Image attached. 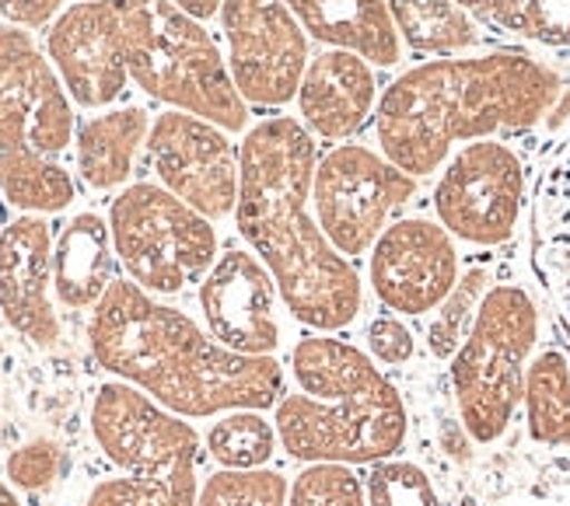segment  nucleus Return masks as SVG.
Listing matches in <instances>:
<instances>
[{
    "mask_svg": "<svg viewBox=\"0 0 570 506\" xmlns=\"http://www.w3.org/2000/svg\"><path fill=\"white\" fill-rule=\"evenodd\" d=\"M522 405L535 444L570 447V357L560 346H547L532 357Z\"/></svg>",
    "mask_w": 570,
    "mask_h": 506,
    "instance_id": "23",
    "label": "nucleus"
},
{
    "mask_svg": "<svg viewBox=\"0 0 570 506\" xmlns=\"http://www.w3.org/2000/svg\"><path fill=\"white\" fill-rule=\"evenodd\" d=\"M291 483L277 468H217L210 472L196 506H287Z\"/></svg>",
    "mask_w": 570,
    "mask_h": 506,
    "instance_id": "27",
    "label": "nucleus"
},
{
    "mask_svg": "<svg viewBox=\"0 0 570 506\" xmlns=\"http://www.w3.org/2000/svg\"><path fill=\"white\" fill-rule=\"evenodd\" d=\"M539 346V308L522 284H493L465 343L449 360L459 423L469 440L498 444L525 398Z\"/></svg>",
    "mask_w": 570,
    "mask_h": 506,
    "instance_id": "7",
    "label": "nucleus"
},
{
    "mask_svg": "<svg viewBox=\"0 0 570 506\" xmlns=\"http://www.w3.org/2000/svg\"><path fill=\"white\" fill-rule=\"evenodd\" d=\"M459 8H465L473 18L493 24V29H508V18L514 11V0H455Z\"/></svg>",
    "mask_w": 570,
    "mask_h": 506,
    "instance_id": "35",
    "label": "nucleus"
},
{
    "mask_svg": "<svg viewBox=\"0 0 570 506\" xmlns=\"http://www.w3.org/2000/svg\"><path fill=\"white\" fill-rule=\"evenodd\" d=\"M529 259L557 321L570 336V137L542 165L529 207Z\"/></svg>",
    "mask_w": 570,
    "mask_h": 506,
    "instance_id": "19",
    "label": "nucleus"
},
{
    "mask_svg": "<svg viewBox=\"0 0 570 506\" xmlns=\"http://www.w3.org/2000/svg\"><path fill=\"white\" fill-rule=\"evenodd\" d=\"M287 506H367V486L354 465L315 462L297 472Z\"/></svg>",
    "mask_w": 570,
    "mask_h": 506,
    "instance_id": "28",
    "label": "nucleus"
},
{
    "mask_svg": "<svg viewBox=\"0 0 570 506\" xmlns=\"http://www.w3.org/2000/svg\"><path fill=\"white\" fill-rule=\"evenodd\" d=\"M88 349L102 370L183 419L266 413L287 395V370L277 357H245L220 346L200 321L134 280H116L91 308Z\"/></svg>",
    "mask_w": 570,
    "mask_h": 506,
    "instance_id": "2",
    "label": "nucleus"
},
{
    "mask_svg": "<svg viewBox=\"0 0 570 506\" xmlns=\"http://www.w3.org/2000/svg\"><path fill=\"white\" fill-rule=\"evenodd\" d=\"M53 235L42 214H21L0 231V315L14 333L39 349L60 343L53 308Z\"/></svg>",
    "mask_w": 570,
    "mask_h": 506,
    "instance_id": "17",
    "label": "nucleus"
},
{
    "mask_svg": "<svg viewBox=\"0 0 570 506\" xmlns=\"http://www.w3.org/2000/svg\"><path fill=\"white\" fill-rule=\"evenodd\" d=\"M204 328L245 357H277L284 343L281 325V290L256 251L228 248L220 251L210 272L196 290Z\"/></svg>",
    "mask_w": 570,
    "mask_h": 506,
    "instance_id": "15",
    "label": "nucleus"
},
{
    "mask_svg": "<svg viewBox=\"0 0 570 506\" xmlns=\"http://www.w3.org/2000/svg\"><path fill=\"white\" fill-rule=\"evenodd\" d=\"M455 238L438 220L403 217L389 224L367 251V284L392 315L424 318L459 284Z\"/></svg>",
    "mask_w": 570,
    "mask_h": 506,
    "instance_id": "13",
    "label": "nucleus"
},
{
    "mask_svg": "<svg viewBox=\"0 0 570 506\" xmlns=\"http://www.w3.org/2000/svg\"><path fill=\"white\" fill-rule=\"evenodd\" d=\"M78 137L57 67L18 24H0V192L24 214H60L78 199L60 161Z\"/></svg>",
    "mask_w": 570,
    "mask_h": 506,
    "instance_id": "5",
    "label": "nucleus"
},
{
    "mask_svg": "<svg viewBox=\"0 0 570 506\" xmlns=\"http://www.w3.org/2000/svg\"><path fill=\"white\" fill-rule=\"evenodd\" d=\"M147 155L168 192H176L207 220H225L238 207V147L228 130L189 116L161 112L151 122Z\"/></svg>",
    "mask_w": 570,
    "mask_h": 506,
    "instance_id": "14",
    "label": "nucleus"
},
{
    "mask_svg": "<svg viewBox=\"0 0 570 506\" xmlns=\"http://www.w3.org/2000/svg\"><path fill=\"white\" fill-rule=\"evenodd\" d=\"M0 506H21V496L14 493L11 483H4V478H0Z\"/></svg>",
    "mask_w": 570,
    "mask_h": 506,
    "instance_id": "38",
    "label": "nucleus"
},
{
    "mask_svg": "<svg viewBox=\"0 0 570 506\" xmlns=\"http://www.w3.org/2000/svg\"><path fill=\"white\" fill-rule=\"evenodd\" d=\"M220 29L228 42V70L245 106L281 109L297 98L308 39L287 0H225Z\"/></svg>",
    "mask_w": 570,
    "mask_h": 506,
    "instance_id": "12",
    "label": "nucleus"
},
{
    "mask_svg": "<svg viewBox=\"0 0 570 506\" xmlns=\"http://www.w3.org/2000/svg\"><path fill=\"white\" fill-rule=\"evenodd\" d=\"M367 506H444L431 475L416 462L385 458L367 465Z\"/></svg>",
    "mask_w": 570,
    "mask_h": 506,
    "instance_id": "29",
    "label": "nucleus"
},
{
    "mask_svg": "<svg viewBox=\"0 0 570 506\" xmlns=\"http://www.w3.org/2000/svg\"><path fill=\"white\" fill-rule=\"evenodd\" d=\"M490 269L487 266H473L459 276L455 290L438 304V311H431V325H428V349L434 360H452L459 346L465 343L469 328H473V318L480 311V304L490 290Z\"/></svg>",
    "mask_w": 570,
    "mask_h": 506,
    "instance_id": "26",
    "label": "nucleus"
},
{
    "mask_svg": "<svg viewBox=\"0 0 570 506\" xmlns=\"http://www.w3.org/2000/svg\"><path fill=\"white\" fill-rule=\"evenodd\" d=\"M395 32L416 53L452 57L480 46L476 18L455 0H385Z\"/></svg>",
    "mask_w": 570,
    "mask_h": 506,
    "instance_id": "24",
    "label": "nucleus"
},
{
    "mask_svg": "<svg viewBox=\"0 0 570 506\" xmlns=\"http://www.w3.org/2000/svg\"><path fill=\"white\" fill-rule=\"evenodd\" d=\"M46 53L67 95L85 109H106L130 81L122 57V21L112 0H78L46 32Z\"/></svg>",
    "mask_w": 570,
    "mask_h": 506,
    "instance_id": "16",
    "label": "nucleus"
},
{
    "mask_svg": "<svg viewBox=\"0 0 570 506\" xmlns=\"http://www.w3.org/2000/svg\"><path fill=\"white\" fill-rule=\"evenodd\" d=\"M151 137V116L140 106L106 109L88 116L73 137L78 175L98 192L119 189L134 175L137 150Z\"/></svg>",
    "mask_w": 570,
    "mask_h": 506,
    "instance_id": "22",
    "label": "nucleus"
},
{
    "mask_svg": "<svg viewBox=\"0 0 570 506\" xmlns=\"http://www.w3.org/2000/svg\"><path fill=\"white\" fill-rule=\"evenodd\" d=\"M287 8L326 49H351L375 67H395L403 57L385 0H287Z\"/></svg>",
    "mask_w": 570,
    "mask_h": 506,
    "instance_id": "20",
    "label": "nucleus"
},
{
    "mask_svg": "<svg viewBox=\"0 0 570 506\" xmlns=\"http://www.w3.org/2000/svg\"><path fill=\"white\" fill-rule=\"evenodd\" d=\"M416 196V179L395 168L382 150L340 143L315 165V220L346 259H361L389 227V217Z\"/></svg>",
    "mask_w": 570,
    "mask_h": 506,
    "instance_id": "10",
    "label": "nucleus"
},
{
    "mask_svg": "<svg viewBox=\"0 0 570 506\" xmlns=\"http://www.w3.org/2000/svg\"><path fill=\"white\" fill-rule=\"evenodd\" d=\"M122 21V57L130 81L165 106L200 116L220 130L249 126V106L238 95L228 60L204 21L168 0H112Z\"/></svg>",
    "mask_w": 570,
    "mask_h": 506,
    "instance_id": "6",
    "label": "nucleus"
},
{
    "mask_svg": "<svg viewBox=\"0 0 570 506\" xmlns=\"http://www.w3.org/2000/svg\"><path fill=\"white\" fill-rule=\"evenodd\" d=\"M315 165L302 119L256 122L238 147L235 224L277 280L284 311L312 333H343L364 311V280L312 214Z\"/></svg>",
    "mask_w": 570,
    "mask_h": 506,
    "instance_id": "1",
    "label": "nucleus"
},
{
    "mask_svg": "<svg viewBox=\"0 0 570 506\" xmlns=\"http://www.w3.org/2000/svg\"><path fill=\"white\" fill-rule=\"evenodd\" d=\"M525 210V165L501 140H473L444 161L434 186L438 224L455 241L504 245Z\"/></svg>",
    "mask_w": 570,
    "mask_h": 506,
    "instance_id": "11",
    "label": "nucleus"
},
{
    "mask_svg": "<svg viewBox=\"0 0 570 506\" xmlns=\"http://www.w3.org/2000/svg\"><path fill=\"white\" fill-rule=\"evenodd\" d=\"M563 81L529 53L444 57L403 70L375 109L382 155L413 179L434 175L455 143L529 130L550 116Z\"/></svg>",
    "mask_w": 570,
    "mask_h": 506,
    "instance_id": "3",
    "label": "nucleus"
},
{
    "mask_svg": "<svg viewBox=\"0 0 570 506\" xmlns=\"http://www.w3.org/2000/svg\"><path fill=\"white\" fill-rule=\"evenodd\" d=\"M498 506H570V483H550V486H529L504 496Z\"/></svg>",
    "mask_w": 570,
    "mask_h": 506,
    "instance_id": "34",
    "label": "nucleus"
},
{
    "mask_svg": "<svg viewBox=\"0 0 570 506\" xmlns=\"http://www.w3.org/2000/svg\"><path fill=\"white\" fill-rule=\"evenodd\" d=\"M504 32L553 49H570V0H514Z\"/></svg>",
    "mask_w": 570,
    "mask_h": 506,
    "instance_id": "31",
    "label": "nucleus"
},
{
    "mask_svg": "<svg viewBox=\"0 0 570 506\" xmlns=\"http://www.w3.org/2000/svg\"><path fill=\"white\" fill-rule=\"evenodd\" d=\"M364 349L379 367H406L416 357V336L403 315H375L367 321Z\"/></svg>",
    "mask_w": 570,
    "mask_h": 506,
    "instance_id": "32",
    "label": "nucleus"
},
{
    "mask_svg": "<svg viewBox=\"0 0 570 506\" xmlns=\"http://www.w3.org/2000/svg\"><path fill=\"white\" fill-rule=\"evenodd\" d=\"M570 119V85L560 91V98H557V106H553V112H550V126H560V122H567Z\"/></svg>",
    "mask_w": 570,
    "mask_h": 506,
    "instance_id": "37",
    "label": "nucleus"
},
{
    "mask_svg": "<svg viewBox=\"0 0 570 506\" xmlns=\"http://www.w3.org/2000/svg\"><path fill=\"white\" fill-rule=\"evenodd\" d=\"M168 4H176L179 11H186L189 18L196 21H207L214 14H220V8H225V0H168Z\"/></svg>",
    "mask_w": 570,
    "mask_h": 506,
    "instance_id": "36",
    "label": "nucleus"
},
{
    "mask_svg": "<svg viewBox=\"0 0 570 506\" xmlns=\"http://www.w3.org/2000/svg\"><path fill=\"white\" fill-rule=\"evenodd\" d=\"M4 472L18 493H46L63 478L67 454L53 437H32L8 454Z\"/></svg>",
    "mask_w": 570,
    "mask_h": 506,
    "instance_id": "30",
    "label": "nucleus"
},
{
    "mask_svg": "<svg viewBox=\"0 0 570 506\" xmlns=\"http://www.w3.org/2000/svg\"><path fill=\"white\" fill-rule=\"evenodd\" d=\"M109 231L127 280L155 297L189 290L217 262L214 220L155 182L127 186L112 199Z\"/></svg>",
    "mask_w": 570,
    "mask_h": 506,
    "instance_id": "9",
    "label": "nucleus"
},
{
    "mask_svg": "<svg viewBox=\"0 0 570 506\" xmlns=\"http://www.w3.org/2000/svg\"><path fill=\"white\" fill-rule=\"evenodd\" d=\"M294 391L274 405L287 458L315 465H375L395 458L410 434V413L367 349L340 333H308L291 346Z\"/></svg>",
    "mask_w": 570,
    "mask_h": 506,
    "instance_id": "4",
    "label": "nucleus"
},
{
    "mask_svg": "<svg viewBox=\"0 0 570 506\" xmlns=\"http://www.w3.org/2000/svg\"><path fill=\"white\" fill-rule=\"evenodd\" d=\"M297 109H302L305 130L318 140L354 137L379 109L375 70L351 49H322L305 67Z\"/></svg>",
    "mask_w": 570,
    "mask_h": 506,
    "instance_id": "18",
    "label": "nucleus"
},
{
    "mask_svg": "<svg viewBox=\"0 0 570 506\" xmlns=\"http://www.w3.org/2000/svg\"><path fill=\"white\" fill-rule=\"evenodd\" d=\"M63 0H0V14L18 29H46L53 24Z\"/></svg>",
    "mask_w": 570,
    "mask_h": 506,
    "instance_id": "33",
    "label": "nucleus"
},
{
    "mask_svg": "<svg viewBox=\"0 0 570 506\" xmlns=\"http://www.w3.org/2000/svg\"><path fill=\"white\" fill-rule=\"evenodd\" d=\"M204 447L217 468H266L277 458L281 437L263 409H235L207 426Z\"/></svg>",
    "mask_w": 570,
    "mask_h": 506,
    "instance_id": "25",
    "label": "nucleus"
},
{
    "mask_svg": "<svg viewBox=\"0 0 570 506\" xmlns=\"http://www.w3.org/2000/svg\"><path fill=\"white\" fill-rule=\"evenodd\" d=\"M88 426L98 450L119 468V475L130 478L147 506H196L200 493L196 465L204 440L193 423L112 377L95 388Z\"/></svg>",
    "mask_w": 570,
    "mask_h": 506,
    "instance_id": "8",
    "label": "nucleus"
},
{
    "mask_svg": "<svg viewBox=\"0 0 570 506\" xmlns=\"http://www.w3.org/2000/svg\"><path fill=\"white\" fill-rule=\"evenodd\" d=\"M116 284V248L109 220L78 214L53 245V294L70 311H91Z\"/></svg>",
    "mask_w": 570,
    "mask_h": 506,
    "instance_id": "21",
    "label": "nucleus"
}]
</instances>
